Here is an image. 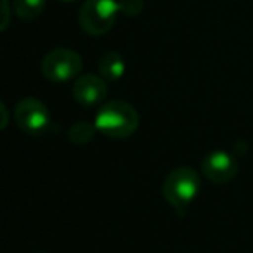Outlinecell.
I'll return each mask as SVG.
<instances>
[{"instance_id": "cell-1", "label": "cell", "mask_w": 253, "mask_h": 253, "mask_svg": "<svg viewBox=\"0 0 253 253\" xmlns=\"http://www.w3.org/2000/svg\"><path fill=\"white\" fill-rule=\"evenodd\" d=\"M94 125L106 137H130L139 126V113L125 101H109L99 108Z\"/></svg>"}, {"instance_id": "cell-2", "label": "cell", "mask_w": 253, "mask_h": 253, "mask_svg": "<svg viewBox=\"0 0 253 253\" xmlns=\"http://www.w3.org/2000/svg\"><path fill=\"white\" fill-rule=\"evenodd\" d=\"M200 186V175L191 167H179L167 175L162 187V194L167 203L172 205L179 213H182L198 196Z\"/></svg>"}, {"instance_id": "cell-3", "label": "cell", "mask_w": 253, "mask_h": 253, "mask_svg": "<svg viewBox=\"0 0 253 253\" xmlns=\"http://www.w3.org/2000/svg\"><path fill=\"white\" fill-rule=\"evenodd\" d=\"M120 14L116 0H85L78 12V23L85 33L99 37L108 33Z\"/></svg>"}, {"instance_id": "cell-4", "label": "cell", "mask_w": 253, "mask_h": 253, "mask_svg": "<svg viewBox=\"0 0 253 253\" xmlns=\"http://www.w3.org/2000/svg\"><path fill=\"white\" fill-rule=\"evenodd\" d=\"M40 71L47 80L63 84L80 75L82 57L71 49H64V47L54 49L43 56L40 63Z\"/></svg>"}, {"instance_id": "cell-5", "label": "cell", "mask_w": 253, "mask_h": 253, "mask_svg": "<svg viewBox=\"0 0 253 253\" xmlns=\"http://www.w3.org/2000/svg\"><path fill=\"white\" fill-rule=\"evenodd\" d=\"M14 118L23 132L35 137L45 134L50 125L49 109L42 101L35 97H26L19 101L14 109Z\"/></svg>"}, {"instance_id": "cell-6", "label": "cell", "mask_w": 253, "mask_h": 253, "mask_svg": "<svg viewBox=\"0 0 253 253\" xmlns=\"http://www.w3.org/2000/svg\"><path fill=\"white\" fill-rule=\"evenodd\" d=\"M201 170L210 182L222 186V184L231 182L236 177L238 163L227 151L217 149V151H211L210 155L205 156L203 163H201Z\"/></svg>"}, {"instance_id": "cell-7", "label": "cell", "mask_w": 253, "mask_h": 253, "mask_svg": "<svg viewBox=\"0 0 253 253\" xmlns=\"http://www.w3.org/2000/svg\"><path fill=\"white\" fill-rule=\"evenodd\" d=\"M106 94H108V87H106V80L101 75H82L73 84V97L82 106L101 104L104 101Z\"/></svg>"}, {"instance_id": "cell-8", "label": "cell", "mask_w": 253, "mask_h": 253, "mask_svg": "<svg viewBox=\"0 0 253 253\" xmlns=\"http://www.w3.org/2000/svg\"><path fill=\"white\" fill-rule=\"evenodd\" d=\"M97 70L99 75H101L104 80L115 82L120 80L125 73V61L115 50H109V52H104L101 57H99L97 63Z\"/></svg>"}, {"instance_id": "cell-9", "label": "cell", "mask_w": 253, "mask_h": 253, "mask_svg": "<svg viewBox=\"0 0 253 253\" xmlns=\"http://www.w3.org/2000/svg\"><path fill=\"white\" fill-rule=\"evenodd\" d=\"M45 9V0H14V12L23 21L37 19Z\"/></svg>"}, {"instance_id": "cell-10", "label": "cell", "mask_w": 253, "mask_h": 253, "mask_svg": "<svg viewBox=\"0 0 253 253\" xmlns=\"http://www.w3.org/2000/svg\"><path fill=\"white\" fill-rule=\"evenodd\" d=\"M95 130H97L95 125H90V123H87V122H78L70 128L68 137H70V141L73 142V144L84 146V144H88V142L92 141Z\"/></svg>"}, {"instance_id": "cell-11", "label": "cell", "mask_w": 253, "mask_h": 253, "mask_svg": "<svg viewBox=\"0 0 253 253\" xmlns=\"http://www.w3.org/2000/svg\"><path fill=\"white\" fill-rule=\"evenodd\" d=\"M118 7L122 14L134 18V16H139L144 11V0H120Z\"/></svg>"}, {"instance_id": "cell-12", "label": "cell", "mask_w": 253, "mask_h": 253, "mask_svg": "<svg viewBox=\"0 0 253 253\" xmlns=\"http://www.w3.org/2000/svg\"><path fill=\"white\" fill-rule=\"evenodd\" d=\"M2 7H4V23H2V30H5L9 25V2L7 0H2Z\"/></svg>"}, {"instance_id": "cell-13", "label": "cell", "mask_w": 253, "mask_h": 253, "mask_svg": "<svg viewBox=\"0 0 253 253\" xmlns=\"http://www.w3.org/2000/svg\"><path fill=\"white\" fill-rule=\"evenodd\" d=\"M61 2H77V0H61Z\"/></svg>"}]
</instances>
